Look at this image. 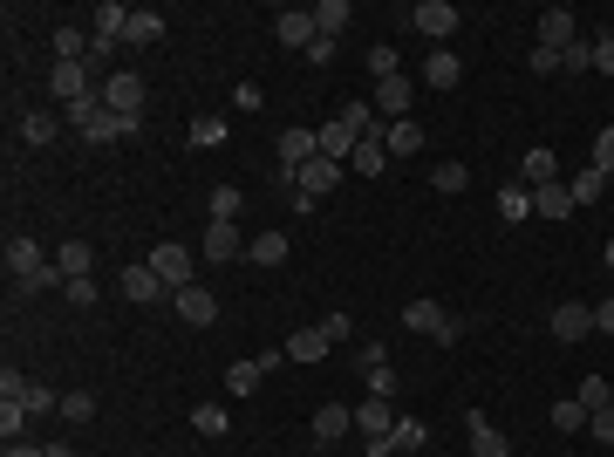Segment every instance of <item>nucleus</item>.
I'll use <instances>...</instances> for the list:
<instances>
[{"label": "nucleus", "instance_id": "nucleus-16", "mask_svg": "<svg viewBox=\"0 0 614 457\" xmlns=\"http://www.w3.org/2000/svg\"><path fill=\"white\" fill-rule=\"evenodd\" d=\"M232 253H239V232H232L226 219H212V226L198 232V260H212V267H226Z\"/></svg>", "mask_w": 614, "mask_h": 457}, {"label": "nucleus", "instance_id": "nucleus-7", "mask_svg": "<svg viewBox=\"0 0 614 457\" xmlns=\"http://www.w3.org/2000/svg\"><path fill=\"white\" fill-rule=\"evenodd\" d=\"M273 362H287V348H267V355H246V362H232V369H226V389H232V396H253V389L267 382Z\"/></svg>", "mask_w": 614, "mask_h": 457}, {"label": "nucleus", "instance_id": "nucleus-12", "mask_svg": "<svg viewBox=\"0 0 614 457\" xmlns=\"http://www.w3.org/2000/svg\"><path fill=\"white\" fill-rule=\"evenodd\" d=\"M355 430H362V444H376L396 430V403L389 396H369V403H355Z\"/></svg>", "mask_w": 614, "mask_h": 457}, {"label": "nucleus", "instance_id": "nucleus-41", "mask_svg": "<svg viewBox=\"0 0 614 457\" xmlns=\"http://www.w3.org/2000/svg\"><path fill=\"white\" fill-rule=\"evenodd\" d=\"M226 137H232L226 116H198V123H192V144H198V151H212V144H226Z\"/></svg>", "mask_w": 614, "mask_h": 457}, {"label": "nucleus", "instance_id": "nucleus-34", "mask_svg": "<svg viewBox=\"0 0 614 457\" xmlns=\"http://www.w3.org/2000/svg\"><path fill=\"white\" fill-rule=\"evenodd\" d=\"M499 219H505V226L533 219V191H526V185H505V191H499Z\"/></svg>", "mask_w": 614, "mask_h": 457}, {"label": "nucleus", "instance_id": "nucleus-51", "mask_svg": "<svg viewBox=\"0 0 614 457\" xmlns=\"http://www.w3.org/2000/svg\"><path fill=\"white\" fill-rule=\"evenodd\" d=\"M355 369H362V376H369V369H389V348L383 342H362V348H355Z\"/></svg>", "mask_w": 614, "mask_h": 457}, {"label": "nucleus", "instance_id": "nucleus-10", "mask_svg": "<svg viewBox=\"0 0 614 457\" xmlns=\"http://www.w3.org/2000/svg\"><path fill=\"white\" fill-rule=\"evenodd\" d=\"M314 157H321V137H314V130H280V171H287V178L307 171Z\"/></svg>", "mask_w": 614, "mask_h": 457}, {"label": "nucleus", "instance_id": "nucleus-25", "mask_svg": "<svg viewBox=\"0 0 614 457\" xmlns=\"http://www.w3.org/2000/svg\"><path fill=\"white\" fill-rule=\"evenodd\" d=\"M519 178H526V191L533 185H560V157L553 151H526L519 157Z\"/></svg>", "mask_w": 614, "mask_h": 457}, {"label": "nucleus", "instance_id": "nucleus-14", "mask_svg": "<svg viewBox=\"0 0 614 457\" xmlns=\"http://www.w3.org/2000/svg\"><path fill=\"white\" fill-rule=\"evenodd\" d=\"M553 335H560V342H587V335H594V307L587 301H560L553 307Z\"/></svg>", "mask_w": 614, "mask_h": 457}, {"label": "nucleus", "instance_id": "nucleus-29", "mask_svg": "<svg viewBox=\"0 0 614 457\" xmlns=\"http://www.w3.org/2000/svg\"><path fill=\"white\" fill-rule=\"evenodd\" d=\"M348 164H355L362 178H376V171H383V164H389V144H383V130H376V137H362V144H355V157H348Z\"/></svg>", "mask_w": 614, "mask_h": 457}, {"label": "nucleus", "instance_id": "nucleus-18", "mask_svg": "<svg viewBox=\"0 0 614 457\" xmlns=\"http://www.w3.org/2000/svg\"><path fill=\"white\" fill-rule=\"evenodd\" d=\"M294 185H301V198H321V191L342 185V164H335V157H314L307 171H294Z\"/></svg>", "mask_w": 614, "mask_h": 457}, {"label": "nucleus", "instance_id": "nucleus-46", "mask_svg": "<svg viewBox=\"0 0 614 457\" xmlns=\"http://www.w3.org/2000/svg\"><path fill=\"white\" fill-rule=\"evenodd\" d=\"M594 171H601V178H614V123L594 137Z\"/></svg>", "mask_w": 614, "mask_h": 457}, {"label": "nucleus", "instance_id": "nucleus-26", "mask_svg": "<svg viewBox=\"0 0 614 457\" xmlns=\"http://www.w3.org/2000/svg\"><path fill=\"white\" fill-rule=\"evenodd\" d=\"M328 335H321V328H294V335H287V362H321V355H328Z\"/></svg>", "mask_w": 614, "mask_h": 457}, {"label": "nucleus", "instance_id": "nucleus-3", "mask_svg": "<svg viewBox=\"0 0 614 457\" xmlns=\"http://www.w3.org/2000/svg\"><path fill=\"white\" fill-rule=\"evenodd\" d=\"M403 321H410L417 335H430V342H444V348H451V342L464 335V321H458V314H444V307L430 301V294H417V301L403 307Z\"/></svg>", "mask_w": 614, "mask_h": 457}, {"label": "nucleus", "instance_id": "nucleus-27", "mask_svg": "<svg viewBox=\"0 0 614 457\" xmlns=\"http://www.w3.org/2000/svg\"><path fill=\"white\" fill-rule=\"evenodd\" d=\"M246 260H253V267H280V260H287V232H260V239H246Z\"/></svg>", "mask_w": 614, "mask_h": 457}, {"label": "nucleus", "instance_id": "nucleus-11", "mask_svg": "<svg viewBox=\"0 0 614 457\" xmlns=\"http://www.w3.org/2000/svg\"><path fill=\"white\" fill-rule=\"evenodd\" d=\"M171 301H178V321H185V328H212V321H219V301H212V287H178Z\"/></svg>", "mask_w": 614, "mask_h": 457}, {"label": "nucleus", "instance_id": "nucleus-6", "mask_svg": "<svg viewBox=\"0 0 614 457\" xmlns=\"http://www.w3.org/2000/svg\"><path fill=\"white\" fill-rule=\"evenodd\" d=\"M273 35H280V48H314V41H321V28H314V7H280V14H273Z\"/></svg>", "mask_w": 614, "mask_h": 457}, {"label": "nucleus", "instance_id": "nucleus-32", "mask_svg": "<svg viewBox=\"0 0 614 457\" xmlns=\"http://www.w3.org/2000/svg\"><path fill=\"white\" fill-rule=\"evenodd\" d=\"M430 444V423L423 417H396V430H389V451H423Z\"/></svg>", "mask_w": 614, "mask_h": 457}, {"label": "nucleus", "instance_id": "nucleus-38", "mask_svg": "<svg viewBox=\"0 0 614 457\" xmlns=\"http://www.w3.org/2000/svg\"><path fill=\"white\" fill-rule=\"evenodd\" d=\"M580 403H587V417H594V410H608L614 403V389H608V376H580V389H574Z\"/></svg>", "mask_w": 614, "mask_h": 457}, {"label": "nucleus", "instance_id": "nucleus-23", "mask_svg": "<svg viewBox=\"0 0 614 457\" xmlns=\"http://www.w3.org/2000/svg\"><path fill=\"white\" fill-rule=\"evenodd\" d=\"M35 267H48V260H41V246H35V239H21V232H14V239H7V280H28Z\"/></svg>", "mask_w": 614, "mask_h": 457}, {"label": "nucleus", "instance_id": "nucleus-56", "mask_svg": "<svg viewBox=\"0 0 614 457\" xmlns=\"http://www.w3.org/2000/svg\"><path fill=\"white\" fill-rule=\"evenodd\" d=\"M594 69H601V76H614V35L594 41Z\"/></svg>", "mask_w": 614, "mask_h": 457}, {"label": "nucleus", "instance_id": "nucleus-2", "mask_svg": "<svg viewBox=\"0 0 614 457\" xmlns=\"http://www.w3.org/2000/svg\"><path fill=\"white\" fill-rule=\"evenodd\" d=\"M144 267H151L157 280H164V294H178V287H198V280H192L198 260H192V246H178V239H164V246H157Z\"/></svg>", "mask_w": 614, "mask_h": 457}, {"label": "nucleus", "instance_id": "nucleus-57", "mask_svg": "<svg viewBox=\"0 0 614 457\" xmlns=\"http://www.w3.org/2000/svg\"><path fill=\"white\" fill-rule=\"evenodd\" d=\"M594 328H601V335H614V294L601 307H594Z\"/></svg>", "mask_w": 614, "mask_h": 457}, {"label": "nucleus", "instance_id": "nucleus-52", "mask_svg": "<svg viewBox=\"0 0 614 457\" xmlns=\"http://www.w3.org/2000/svg\"><path fill=\"white\" fill-rule=\"evenodd\" d=\"M587 430H594V437L614 451V403H608V410H594V417H587Z\"/></svg>", "mask_w": 614, "mask_h": 457}, {"label": "nucleus", "instance_id": "nucleus-37", "mask_svg": "<svg viewBox=\"0 0 614 457\" xmlns=\"http://www.w3.org/2000/svg\"><path fill=\"white\" fill-rule=\"evenodd\" d=\"M89 21H96V35H110V41H123V28H130V7H116V0H103V7H96V14H89Z\"/></svg>", "mask_w": 614, "mask_h": 457}, {"label": "nucleus", "instance_id": "nucleus-20", "mask_svg": "<svg viewBox=\"0 0 614 457\" xmlns=\"http://www.w3.org/2000/svg\"><path fill=\"white\" fill-rule=\"evenodd\" d=\"M423 82H430V89H444V96H451V89H458V82H464V62H458V55H451V48H437V55H430V62H423Z\"/></svg>", "mask_w": 614, "mask_h": 457}, {"label": "nucleus", "instance_id": "nucleus-4", "mask_svg": "<svg viewBox=\"0 0 614 457\" xmlns=\"http://www.w3.org/2000/svg\"><path fill=\"white\" fill-rule=\"evenodd\" d=\"M458 7H451V0H417V7H410V28H417V35H430V41H451L458 35Z\"/></svg>", "mask_w": 614, "mask_h": 457}, {"label": "nucleus", "instance_id": "nucleus-19", "mask_svg": "<svg viewBox=\"0 0 614 457\" xmlns=\"http://www.w3.org/2000/svg\"><path fill=\"white\" fill-rule=\"evenodd\" d=\"M123 41H130V48H157V41H164V14H157V7H130Z\"/></svg>", "mask_w": 614, "mask_h": 457}, {"label": "nucleus", "instance_id": "nucleus-30", "mask_svg": "<svg viewBox=\"0 0 614 457\" xmlns=\"http://www.w3.org/2000/svg\"><path fill=\"white\" fill-rule=\"evenodd\" d=\"M55 137H62V123H55L48 110H28V116H21V144H35V151H41V144H55Z\"/></svg>", "mask_w": 614, "mask_h": 457}, {"label": "nucleus", "instance_id": "nucleus-24", "mask_svg": "<svg viewBox=\"0 0 614 457\" xmlns=\"http://www.w3.org/2000/svg\"><path fill=\"white\" fill-rule=\"evenodd\" d=\"M567 191H574V212H580V205H601V198L614 191V178H601V171L587 164V171H574V178H567Z\"/></svg>", "mask_w": 614, "mask_h": 457}, {"label": "nucleus", "instance_id": "nucleus-8", "mask_svg": "<svg viewBox=\"0 0 614 457\" xmlns=\"http://www.w3.org/2000/svg\"><path fill=\"white\" fill-rule=\"evenodd\" d=\"M574 41H580V14L574 7H546V14H539V48H560V55H567Z\"/></svg>", "mask_w": 614, "mask_h": 457}, {"label": "nucleus", "instance_id": "nucleus-31", "mask_svg": "<svg viewBox=\"0 0 614 457\" xmlns=\"http://www.w3.org/2000/svg\"><path fill=\"white\" fill-rule=\"evenodd\" d=\"M314 137H321V157H335V164H342V157H355V144H362V137H355V130H342V123H321Z\"/></svg>", "mask_w": 614, "mask_h": 457}, {"label": "nucleus", "instance_id": "nucleus-55", "mask_svg": "<svg viewBox=\"0 0 614 457\" xmlns=\"http://www.w3.org/2000/svg\"><path fill=\"white\" fill-rule=\"evenodd\" d=\"M369 396H396V369H369Z\"/></svg>", "mask_w": 614, "mask_h": 457}, {"label": "nucleus", "instance_id": "nucleus-15", "mask_svg": "<svg viewBox=\"0 0 614 457\" xmlns=\"http://www.w3.org/2000/svg\"><path fill=\"white\" fill-rule=\"evenodd\" d=\"M307 430H314V444H342L348 430H355V410H348V403H321Z\"/></svg>", "mask_w": 614, "mask_h": 457}, {"label": "nucleus", "instance_id": "nucleus-13", "mask_svg": "<svg viewBox=\"0 0 614 457\" xmlns=\"http://www.w3.org/2000/svg\"><path fill=\"white\" fill-rule=\"evenodd\" d=\"M376 116H389V123H403L410 116V103H417V89H410V76H389V82H376Z\"/></svg>", "mask_w": 614, "mask_h": 457}, {"label": "nucleus", "instance_id": "nucleus-42", "mask_svg": "<svg viewBox=\"0 0 614 457\" xmlns=\"http://www.w3.org/2000/svg\"><path fill=\"white\" fill-rule=\"evenodd\" d=\"M369 76H376V82L403 76V62H396V48H389V41H376V48H369Z\"/></svg>", "mask_w": 614, "mask_h": 457}, {"label": "nucleus", "instance_id": "nucleus-5", "mask_svg": "<svg viewBox=\"0 0 614 457\" xmlns=\"http://www.w3.org/2000/svg\"><path fill=\"white\" fill-rule=\"evenodd\" d=\"M48 96L69 110V103H89L96 96V82H89V62H55V76H48Z\"/></svg>", "mask_w": 614, "mask_h": 457}, {"label": "nucleus", "instance_id": "nucleus-49", "mask_svg": "<svg viewBox=\"0 0 614 457\" xmlns=\"http://www.w3.org/2000/svg\"><path fill=\"white\" fill-rule=\"evenodd\" d=\"M526 69H533V76H560V48H539V41H533V55H526Z\"/></svg>", "mask_w": 614, "mask_h": 457}, {"label": "nucleus", "instance_id": "nucleus-60", "mask_svg": "<svg viewBox=\"0 0 614 457\" xmlns=\"http://www.w3.org/2000/svg\"><path fill=\"white\" fill-rule=\"evenodd\" d=\"M601 260H608V267H614V239H608V246H601Z\"/></svg>", "mask_w": 614, "mask_h": 457}, {"label": "nucleus", "instance_id": "nucleus-35", "mask_svg": "<svg viewBox=\"0 0 614 457\" xmlns=\"http://www.w3.org/2000/svg\"><path fill=\"white\" fill-rule=\"evenodd\" d=\"M123 294H130V301H157V294H164V280H157L151 267H123Z\"/></svg>", "mask_w": 614, "mask_h": 457}, {"label": "nucleus", "instance_id": "nucleus-1", "mask_svg": "<svg viewBox=\"0 0 614 457\" xmlns=\"http://www.w3.org/2000/svg\"><path fill=\"white\" fill-rule=\"evenodd\" d=\"M96 103L116 116H144V103H151V89H144V76H130V69H110V76L96 82Z\"/></svg>", "mask_w": 614, "mask_h": 457}, {"label": "nucleus", "instance_id": "nucleus-39", "mask_svg": "<svg viewBox=\"0 0 614 457\" xmlns=\"http://www.w3.org/2000/svg\"><path fill=\"white\" fill-rule=\"evenodd\" d=\"M430 185L444 191V198H458V191H464V185H471V171H464L458 157H451V164H437V171H430Z\"/></svg>", "mask_w": 614, "mask_h": 457}, {"label": "nucleus", "instance_id": "nucleus-47", "mask_svg": "<svg viewBox=\"0 0 614 457\" xmlns=\"http://www.w3.org/2000/svg\"><path fill=\"white\" fill-rule=\"evenodd\" d=\"M21 423H28V403H0V437H7V444L21 437Z\"/></svg>", "mask_w": 614, "mask_h": 457}, {"label": "nucleus", "instance_id": "nucleus-21", "mask_svg": "<svg viewBox=\"0 0 614 457\" xmlns=\"http://www.w3.org/2000/svg\"><path fill=\"white\" fill-rule=\"evenodd\" d=\"M567 212H574L567 178H560V185H533V219H567Z\"/></svg>", "mask_w": 614, "mask_h": 457}, {"label": "nucleus", "instance_id": "nucleus-50", "mask_svg": "<svg viewBox=\"0 0 614 457\" xmlns=\"http://www.w3.org/2000/svg\"><path fill=\"white\" fill-rule=\"evenodd\" d=\"M41 410H62V396L48 382H28V417H41Z\"/></svg>", "mask_w": 614, "mask_h": 457}, {"label": "nucleus", "instance_id": "nucleus-40", "mask_svg": "<svg viewBox=\"0 0 614 457\" xmlns=\"http://www.w3.org/2000/svg\"><path fill=\"white\" fill-rule=\"evenodd\" d=\"M342 130H355V137H376L369 123H376V103H342V116H335Z\"/></svg>", "mask_w": 614, "mask_h": 457}, {"label": "nucleus", "instance_id": "nucleus-36", "mask_svg": "<svg viewBox=\"0 0 614 457\" xmlns=\"http://www.w3.org/2000/svg\"><path fill=\"white\" fill-rule=\"evenodd\" d=\"M553 430H560V437L587 430V403H580V396H560V403H553Z\"/></svg>", "mask_w": 614, "mask_h": 457}, {"label": "nucleus", "instance_id": "nucleus-53", "mask_svg": "<svg viewBox=\"0 0 614 457\" xmlns=\"http://www.w3.org/2000/svg\"><path fill=\"white\" fill-rule=\"evenodd\" d=\"M62 294H69V301H76V307H89V301H96V294H103V287H96V273H89V280H69Z\"/></svg>", "mask_w": 614, "mask_h": 457}, {"label": "nucleus", "instance_id": "nucleus-28", "mask_svg": "<svg viewBox=\"0 0 614 457\" xmlns=\"http://www.w3.org/2000/svg\"><path fill=\"white\" fill-rule=\"evenodd\" d=\"M348 21H355V7H348V0H321V7H314V28H321L328 41H342Z\"/></svg>", "mask_w": 614, "mask_h": 457}, {"label": "nucleus", "instance_id": "nucleus-17", "mask_svg": "<svg viewBox=\"0 0 614 457\" xmlns=\"http://www.w3.org/2000/svg\"><path fill=\"white\" fill-rule=\"evenodd\" d=\"M383 144H389V157H417L430 144V130H423L417 116H403V123H383Z\"/></svg>", "mask_w": 614, "mask_h": 457}, {"label": "nucleus", "instance_id": "nucleus-45", "mask_svg": "<svg viewBox=\"0 0 614 457\" xmlns=\"http://www.w3.org/2000/svg\"><path fill=\"white\" fill-rule=\"evenodd\" d=\"M560 69H567V76H587V69H594V41H574V48L560 55Z\"/></svg>", "mask_w": 614, "mask_h": 457}, {"label": "nucleus", "instance_id": "nucleus-58", "mask_svg": "<svg viewBox=\"0 0 614 457\" xmlns=\"http://www.w3.org/2000/svg\"><path fill=\"white\" fill-rule=\"evenodd\" d=\"M0 457H48V451H35V444H21V437H14V444H7Z\"/></svg>", "mask_w": 614, "mask_h": 457}, {"label": "nucleus", "instance_id": "nucleus-33", "mask_svg": "<svg viewBox=\"0 0 614 457\" xmlns=\"http://www.w3.org/2000/svg\"><path fill=\"white\" fill-rule=\"evenodd\" d=\"M192 430H198V437H226V430H232V410H226V403H198V410H192Z\"/></svg>", "mask_w": 614, "mask_h": 457}, {"label": "nucleus", "instance_id": "nucleus-54", "mask_svg": "<svg viewBox=\"0 0 614 457\" xmlns=\"http://www.w3.org/2000/svg\"><path fill=\"white\" fill-rule=\"evenodd\" d=\"M321 335H328V342H348V335H355V321H348V314H328V321H321Z\"/></svg>", "mask_w": 614, "mask_h": 457}, {"label": "nucleus", "instance_id": "nucleus-59", "mask_svg": "<svg viewBox=\"0 0 614 457\" xmlns=\"http://www.w3.org/2000/svg\"><path fill=\"white\" fill-rule=\"evenodd\" d=\"M48 457H82V451H69V444H48Z\"/></svg>", "mask_w": 614, "mask_h": 457}, {"label": "nucleus", "instance_id": "nucleus-22", "mask_svg": "<svg viewBox=\"0 0 614 457\" xmlns=\"http://www.w3.org/2000/svg\"><path fill=\"white\" fill-rule=\"evenodd\" d=\"M55 267L69 273V280H89V273H96V246H89V239H62Z\"/></svg>", "mask_w": 614, "mask_h": 457}, {"label": "nucleus", "instance_id": "nucleus-9", "mask_svg": "<svg viewBox=\"0 0 614 457\" xmlns=\"http://www.w3.org/2000/svg\"><path fill=\"white\" fill-rule=\"evenodd\" d=\"M464 437H471V457H512V444H505V430L485 410H471L464 417Z\"/></svg>", "mask_w": 614, "mask_h": 457}, {"label": "nucleus", "instance_id": "nucleus-44", "mask_svg": "<svg viewBox=\"0 0 614 457\" xmlns=\"http://www.w3.org/2000/svg\"><path fill=\"white\" fill-rule=\"evenodd\" d=\"M62 417H69V423H89V417H96V396H89V389H69V396H62Z\"/></svg>", "mask_w": 614, "mask_h": 457}, {"label": "nucleus", "instance_id": "nucleus-48", "mask_svg": "<svg viewBox=\"0 0 614 457\" xmlns=\"http://www.w3.org/2000/svg\"><path fill=\"white\" fill-rule=\"evenodd\" d=\"M116 48H123V41H110V35H96V41H89V69H103V76H110Z\"/></svg>", "mask_w": 614, "mask_h": 457}, {"label": "nucleus", "instance_id": "nucleus-43", "mask_svg": "<svg viewBox=\"0 0 614 457\" xmlns=\"http://www.w3.org/2000/svg\"><path fill=\"white\" fill-rule=\"evenodd\" d=\"M239 205H246V198H239V185H212V219H239Z\"/></svg>", "mask_w": 614, "mask_h": 457}]
</instances>
